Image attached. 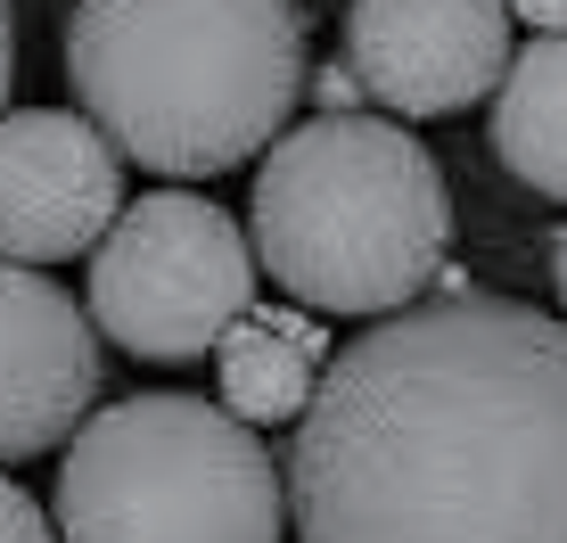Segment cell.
Here are the masks:
<instances>
[{"mask_svg": "<svg viewBox=\"0 0 567 543\" xmlns=\"http://www.w3.org/2000/svg\"><path fill=\"white\" fill-rule=\"evenodd\" d=\"M124 157L74 107H9L0 115V256L66 264L115 223Z\"/></svg>", "mask_w": 567, "mask_h": 543, "instance_id": "obj_7", "label": "cell"}, {"mask_svg": "<svg viewBox=\"0 0 567 543\" xmlns=\"http://www.w3.org/2000/svg\"><path fill=\"white\" fill-rule=\"evenodd\" d=\"M9 83H17V17L0 0V107H9Z\"/></svg>", "mask_w": 567, "mask_h": 543, "instance_id": "obj_14", "label": "cell"}, {"mask_svg": "<svg viewBox=\"0 0 567 543\" xmlns=\"http://www.w3.org/2000/svg\"><path fill=\"white\" fill-rule=\"evenodd\" d=\"M256 165L247 256L312 314H395L444 272L453 189L386 115H312L271 132Z\"/></svg>", "mask_w": 567, "mask_h": 543, "instance_id": "obj_3", "label": "cell"}, {"mask_svg": "<svg viewBox=\"0 0 567 543\" xmlns=\"http://www.w3.org/2000/svg\"><path fill=\"white\" fill-rule=\"evenodd\" d=\"M297 543H567V329L494 288L412 297L321 362L280 470Z\"/></svg>", "mask_w": 567, "mask_h": 543, "instance_id": "obj_1", "label": "cell"}, {"mask_svg": "<svg viewBox=\"0 0 567 543\" xmlns=\"http://www.w3.org/2000/svg\"><path fill=\"white\" fill-rule=\"evenodd\" d=\"M66 74L115 157L214 182L288 132L305 17L297 0H74Z\"/></svg>", "mask_w": 567, "mask_h": 543, "instance_id": "obj_2", "label": "cell"}, {"mask_svg": "<svg viewBox=\"0 0 567 543\" xmlns=\"http://www.w3.org/2000/svg\"><path fill=\"white\" fill-rule=\"evenodd\" d=\"M502 17H518V25H535V33H559L567 0H502Z\"/></svg>", "mask_w": 567, "mask_h": 543, "instance_id": "obj_13", "label": "cell"}, {"mask_svg": "<svg viewBox=\"0 0 567 543\" xmlns=\"http://www.w3.org/2000/svg\"><path fill=\"white\" fill-rule=\"evenodd\" d=\"M0 543H58L50 535V511L17 486V478H0Z\"/></svg>", "mask_w": 567, "mask_h": 543, "instance_id": "obj_11", "label": "cell"}, {"mask_svg": "<svg viewBox=\"0 0 567 543\" xmlns=\"http://www.w3.org/2000/svg\"><path fill=\"white\" fill-rule=\"evenodd\" d=\"M256 305V256L247 230L214 198H141L115 206L91 239V329L141 362H198L230 321Z\"/></svg>", "mask_w": 567, "mask_h": 543, "instance_id": "obj_5", "label": "cell"}, {"mask_svg": "<svg viewBox=\"0 0 567 543\" xmlns=\"http://www.w3.org/2000/svg\"><path fill=\"white\" fill-rule=\"evenodd\" d=\"M511 66L502 0H354L346 9V74L386 124L461 115Z\"/></svg>", "mask_w": 567, "mask_h": 543, "instance_id": "obj_6", "label": "cell"}, {"mask_svg": "<svg viewBox=\"0 0 567 543\" xmlns=\"http://www.w3.org/2000/svg\"><path fill=\"white\" fill-rule=\"evenodd\" d=\"M91 396H100V329L58 280L0 256V461L66 444Z\"/></svg>", "mask_w": 567, "mask_h": 543, "instance_id": "obj_8", "label": "cell"}, {"mask_svg": "<svg viewBox=\"0 0 567 543\" xmlns=\"http://www.w3.org/2000/svg\"><path fill=\"white\" fill-rule=\"evenodd\" d=\"M312 100H321V115H354L362 91H354V74H346V66H321V74H312Z\"/></svg>", "mask_w": 567, "mask_h": 543, "instance_id": "obj_12", "label": "cell"}, {"mask_svg": "<svg viewBox=\"0 0 567 543\" xmlns=\"http://www.w3.org/2000/svg\"><path fill=\"white\" fill-rule=\"evenodd\" d=\"M567 50L559 33H535V50H511L494 83V157L518 173L535 198L567 189Z\"/></svg>", "mask_w": 567, "mask_h": 543, "instance_id": "obj_10", "label": "cell"}, {"mask_svg": "<svg viewBox=\"0 0 567 543\" xmlns=\"http://www.w3.org/2000/svg\"><path fill=\"white\" fill-rule=\"evenodd\" d=\"M321 362H329V346H321V329H312V321L256 314V305H247V314L214 338L223 412L247 420V429H256V420H297L305 396H312V379H321Z\"/></svg>", "mask_w": 567, "mask_h": 543, "instance_id": "obj_9", "label": "cell"}, {"mask_svg": "<svg viewBox=\"0 0 567 543\" xmlns=\"http://www.w3.org/2000/svg\"><path fill=\"white\" fill-rule=\"evenodd\" d=\"M58 543H280V470L264 437L198 396L83 412L58 470Z\"/></svg>", "mask_w": 567, "mask_h": 543, "instance_id": "obj_4", "label": "cell"}]
</instances>
